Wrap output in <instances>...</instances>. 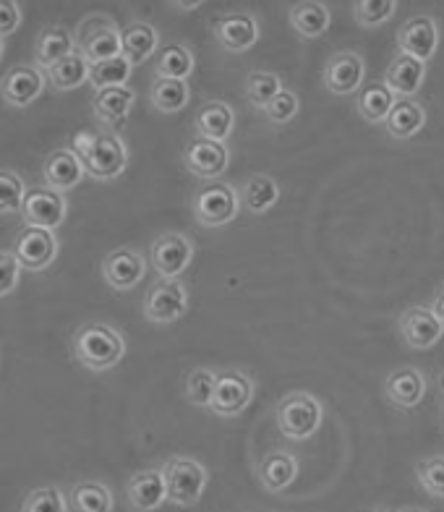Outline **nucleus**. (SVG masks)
I'll return each instance as SVG.
<instances>
[{
  "mask_svg": "<svg viewBox=\"0 0 444 512\" xmlns=\"http://www.w3.org/2000/svg\"><path fill=\"white\" fill-rule=\"evenodd\" d=\"M74 152L95 181H115L128 165V147L118 134H76Z\"/></svg>",
  "mask_w": 444,
  "mask_h": 512,
  "instance_id": "f257e3e1",
  "label": "nucleus"
},
{
  "mask_svg": "<svg viewBox=\"0 0 444 512\" xmlns=\"http://www.w3.org/2000/svg\"><path fill=\"white\" fill-rule=\"evenodd\" d=\"M126 356V340L110 324H81L74 335V358L89 371L113 369Z\"/></svg>",
  "mask_w": 444,
  "mask_h": 512,
  "instance_id": "f03ea898",
  "label": "nucleus"
},
{
  "mask_svg": "<svg viewBox=\"0 0 444 512\" xmlns=\"http://www.w3.org/2000/svg\"><path fill=\"white\" fill-rule=\"evenodd\" d=\"M277 429L293 442L314 437L324 421V408L311 392H290L275 408Z\"/></svg>",
  "mask_w": 444,
  "mask_h": 512,
  "instance_id": "7ed1b4c3",
  "label": "nucleus"
},
{
  "mask_svg": "<svg viewBox=\"0 0 444 512\" xmlns=\"http://www.w3.org/2000/svg\"><path fill=\"white\" fill-rule=\"evenodd\" d=\"M194 220L202 228H222L230 225L241 212V196L225 181H207L202 183L194 194Z\"/></svg>",
  "mask_w": 444,
  "mask_h": 512,
  "instance_id": "20e7f679",
  "label": "nucleus"
},
{
  "mask_svg": "<svg viewBox=\"0 0 444 512\" xmlns=\"http://www.w3.org/2000/svg\"><path fill=\"white\" fill-rule=\"evenodd\" d=\"M121 32L110 16H87L76 29V53H81L89 61V66L95 63L113 61L121 55Z\"/></svg>",
  "mask_w": 444,
  "mask_h": 512,
  "instance_id": "39448f33",
  "label": "nucleus"
},
{
  "mask_svg": "<svg viewBox=\"0 0 444 512\" xmlns=\"http://www.w3.org/2000/svg\"><path fill=\"white\" fill-rule=\"evenodd\" d=\"M162 476L168 486V502L175 507H191L202 499L209 473L194 458H170L162 465Z\"/></svg>",
  "mask_w": 444,
  "mask_h": 512,
  "instance_id": "423d86ee",
  "label": "nucleus"
},
{
  "mask_svg": "<svg viewBox=\"0 0 444 512\" xmlns=\"http://www.w3.org/2000/svg\"><path fill=\"white\" fill-rule=\"evenodd\" d=\"M251 398H254V379L241 369H225L222 374H217L209 411L220 418L241 416L249 408Z\"/></svg>",
  "mask_w": 444,
  "mask_h": 512,
  "instance_id": "0eeeda50",
  "label": "nucleus"
},
{
  "mask_svg": "<svg viewBox=\"0 0 444 512\" xmlns=\"http://www.w3.org/2000/svg\"><path fill=\"white\" fill-rule=\"evenodd\" d=\"M194 259V241L183 233H162L149 246V262L160 280H178Z\"/></svg>",
  "mask_w": 444,
  "mask_h": 512,
  "instance_id": "6e6552de",
  "label": "nucleus"
},
{
  "mask_svg": "<svg viewBox=\"0 0 444 512\" xmlns=\"http://www.w3.org/2000/svg\"><path fill=\"white\" fill-rule=\"evenodd\" d=\"M144 317L155 324H173L189 309V293L178 280H157L144 296Z\"/></svg>",
  "mask_w": 444,
  "mask_h": 512,
  "instance_id": "1a4fd4ad",
  "label": "nucleus"
},
{
  "mask_svg": "<svg viewBox=\"0 0 444 512\" xmlns=\"http://www.w3.org/2000/svg\"><path fill=\"white\" fill-rule=\"evenodd\" d=\"M183 165L189 173H194L196 178L207 181H217V178L228 170L230 165V149L222 142H212V139H202L196 136L186 144L183 149Z\"/></svg>",
  "mask_w": 444,
  "mask_h": 512,
  "instance_id": "9d476101",
  "label": "nucleus"
},
{
  "mask_svg": "<svg viewBox=\"0 0 444 512\" xmlns=\"http://www.w3.org/2000/svg\"><path fill=\"white\" fill-rule=\"evenodd\" d=\"M16 262L21 264V270L29 272H42L48 270L50 264L58 256V241H55L53 230H40V228H24L16 236L14 251Z\"/></svg>",
  "mask_w": 444,
  "mask_h": 512,
  "instance_id": "9b49d317",
  "label": "nucleus"
},
{
  "mask_svg": "<svg viewBox=\"0 0 444 512\" xmlns=\"http://www.w3.org/2000/svg\"><path fill=\"white\" fill-rule=\"evenodd\" d=\"M439 27L431 16H413L397 29V50L400 55H408L413 61L429 63L437 53Z\"/></svg>",
  "mask_w": 444,
  "mask_h": 512,
  "instance_id": "f8f14e48",
  "label": "nucleus"
},
{
  "mask_svg": "<svg viewBox=\"0 0 444 512\" xmlns=\"http://www.w3.org/2000/svg\"><path fill=\"white\" fill-rule=\"evenodd\" d=\"M68 204L63 194L53 189H32L24 196L21 204V217L27 228H40V230H55L66 220Z\"/></svg>",
  "mask_w": 444,
  "mask_h": 512,
  "instance_id": "ddd939ff",
  "label": "nucleus"
},
{
  "mask_svg": "<svg viewBox=\"0 0 444 512\" xmlns=\"http://www.w3.org/2000/svg\"><path fill=\"white\" fill-rule=\"evenodd\" d=\"M400 337L413 351H429L431 345H437L444 335V324L439 322L437 314L429 306H411L403 311V317L397 322Z\"/></svg>",
  "mask_w": 444,
  "mask_h": 512,
  "instance_id": "4468645a",
  "label": "nucleus"
},
{
  "mask_svg": "<svg viewBox=\"0 0 444 512\" xmlns=\"http://www.w3.org/2000/svg\"><path fill=\"white\" fill-rule=\"evenodd\" d=\"M366 74V63L364 58L353 50H345V53H335L327 61V68H324V87L330 95L345 97V95H356L361 84H364Z\"/></svg>",
  "mask_w": 444,
  "mask_h": 512,
  "instance_id": "2eb2a0df",
  "label": "nucleus"
},
{
  "mask_svg": "<svg viewBox=\"0 0 444 512\" xmlns=\"http://www.w3.org/2000/svg\"><path fill=\"white\" fill-rule=\"evenodd\" d=\"M215 40L225 53H246L259 40V19L254 14H225L215 21Z\"/></svg>",
  "mask_w": 444,
  "mask_h": 512,
  "instance_id": "dca6fc26",
  "label": "nucleus"
},
{
  "mask_svg": "<svg viewBox=\"0 0 444 512\" xmlns=\"http://www.w3.org/2000/svg\"><path fill=\"white\" fill-rule=\"evenodd\" d=\"M45 89V74L37 66L11 68L0 81V95L11 108H29Z\"/></svg>",
  "mask_w": 444,
  "mask_h": 512,
  "instance_id": "f3484780",
  "label": "nucleus"
},
{
  "mask_svg": "<svg viewBox=\"0 0 444 512\" xmlns=\"http://www.w3.org/2000/svg\"><path fill=\"white\" fill-rule=\"evenodd\" d=\"M147 275V262L144 256L134 249L110 251L102 262V277L113 290H131L139 285V280Z\"/></svg>",
  "mask_w": 444,
  "mask_h": 512,
  "instance_id": "a211bd4d",
  "label": "nucleus"
},
{
  "mask_svg": "<svg viewBox=\"0 0 444 512\" xmlns=\"http://www.w3.org/2000/svg\"><path fill=\"white\" fill-rule=\"evenodd\" d=\"M128 505L136 512H155L160 510L162 502H168V486L162 468H147L131 476L126 489Z\"/></svg>",
  "mask_w": 444,
  "mask_h": 512,
  "instance_id": "6ab92c4d",
  "label": "nucleus"
},
{
  "mask_svg": "<svg viewBox=\"0 0 444 512\" xmlns=\"http://www.w3.org/2000/svg\"><path fill=\"white\" fill-rule=\"evenodd\" d=\"M42 176H45L48 189L66 194V191L76 189L81 178H84V165H81L74 149H55L42 165Z\"/></svg>",
  "mask_w": 444,
  "mask_h": 512,
  "instance_id": "aec40b11",
  "label": "nucleus"
},
{
  "mask_svg": "<svg viewBox=\"0 0 444 512\" xmlns=\"http://www.w3.org/2000/svg\"><path fill=\"white\" fill-rule=\"evenodd\" d=\"M298 476V460L296 455H290L285 450H275L270 455H264L256 463V479L264 486V492L280 494L285 492Z\"/></svg>",
  "mask_w": 444,
  "mask_h": 512,
  "instance_id": "412c9836",
  "label": "nucleus"
},
{
  "mask_svg": "<svg viewBox=\"0 0 444 512\" xmlns=\"http://www.w3.org/2000/svg\"><path fill=\"white\" fill-rule=\"evenodd\" d=\"M384 395L397 408H416L426 395L424 374L413 366L392 371L390 377L384 379Z\"/></svg>",
  "mask_w": 444,
  "mask_h": 512,
  "instance_id": "4be33fe9",
  "label": "nucleus"
},
{
  "mask_svg": "<svg viewBox=\"0 0 444 512\" xmlns=\"http://www.w3.org/2000/svg\"><path fill=\"white\" fill-rule=\"evenodd\" d=\"M426 79V63L413 61L408 55H397L384 74V87L390 89L397 100H411Z\"/></svg>",
  "mask_w": 444,
  "mask_h": 512,
  "instance_id": "5701e85b",
  "label": "nucleus"
},
{
  "mask_svg": "<svg viewBox=\"0 0 444 512\" xmlns=\"http://www.w3.org/2000/svg\"><path fill=\"white\" fill-rule=\"evenodd\" d=\"M196 134L202 139H212V142H222L233 134V126H236V113L230 108L228 102L222 100H209L204 102L202 108L196 110L194 118Z\"/></svg>",
  "mask_w": 444,
  "mask_h": 512,
  "instance_id": "b1692460",
  "label": "nucleus"
},
{
  "mask_svg": "<svg viewBox=\"0 0 444 512\" xmlns=\"http://www.w3.org/2000/svg\"><path fill=\"white\" fill-rule=\"evenodd\" d=\"M160 48V32L147 21H134L121 32V55L131 66L147 63Z\"/></svg>",
  "mask_w": 444,
  "mask_h": 512,
  "instance_id": "393cba45",
  "label": "nucleus"
},
{
  "mask_svg": "<svg viewBox=\"0 0 444 512\" xmlns=\"http://www.w3.org/2000/svg\"><path fill=\"white\" fill-rule=\"evenodd\" d=\"M288 21L301 40H317L332 24L330 8L317 0H303L288 11Z\"/></svg>",
  "mask_w": 444,
  "mask_h": 512,
  "instance_id": "a878e982",
  "label": "nucleus"
},
{
  "mask_svg": "<svg viewBox=\"0 0 444 512\" xmlns=\"http://www.w3.org/2000/svg\"><path fill=\"white\" fill-rule=\"evenodd\" d=\"M71 53H76V40L66 27H45L34 42V58L42 71H48Z\"/></svg>",
  "mask_w": 444,
  "mask_h": 512,
  "instance_id": "bb28decb",
  "label": "nucleus"
},
{
  "mask_svg": "<svg viewBox=\"0 0 444 512\" xmlns=\"http://www.w3.org/2000/svg\"><path fill=\"white\" fill-rule=\"evenodd\" d=\"M424 126L426 108L416 97H411V100H395L390 115H387V121H384V128H387V134L392 139H411Z\"/></svg>",
  "mask_w": 444,
  "mask_h": 512,
  "instance_id": "cd10ccee",
  "label": "nucleus"
},
{
  "mask_svg": "<svg viewBox=\"0 0 444 512\" xmlns=\"http://www.w3.org/2000/svg\"><path fill=\"white\" fill-rule=\"evenodd\" d=\"M136 102V92L131 87H110L100 89L95 95V115L102 123L108 126H118L121 121H126V115L131 113Z\"/></svg>",
  "mask_w": 444,
  "mask_h": 512,
  "instance_id": "c85d7f7f",
  "label": "nucleus"
},
{
  "mask_svg": "<svg viewBox=\"0 0 444 512\" xmlns=\"http://www.w3.org/2000/svg\"><path fill=\"white\" fill-rule=\"evenodd\" d=\"M71 512H113V492L100 481H79L68 492Z\"/></svg>",
  "mask_w": 444,
  "mask_h": 512,
  "instance_id": "c756f323",
  "label": "nucleus"
},
{
  "mask_svg": "<svg viewBox=\"0 0 444 512\" xmlns=\"http://www.w3.org/2000/svg\"><path fill=\"white\" fill-rule=\"evenodd\" d=\"M191 89L189 81H178V79H155L152 87H149V102L152 108L160 110V113H181L186 105H189Z\"/></svg>",
  "mask_w": 444,
  "mask_h": 512,
  "instance_id": "7c9ffc66",
  "label": "nucleus"
},
{
  "mask_svg": "<svg viewBox=\"0 0 444 512\" xmlns=\"http://www.w3.org/2000/svg\"><path fill=\"white\" fill-rule=\"evenodd\" d=\"M45 74H48L50 87L58 89V92H71V89L89 81V61L81 53H71L68 58L50 66Z\"/></svg>",
  "mask_w": 444,
  "mask_h": 512,
  "instance_id": "2f4dec72",
  "label": "nucleus"
},
{
  "mask_svg": "<svg viewBox=\"0 0 444 512\" xmlns=\"http://www.w3.org/2000/svg\"><path fill=\"white\" fill-rule=\"evenodd\" d=\"M397 97L392 95L390 89L384 87V81H374L369 87L361 89V95L356 100L358 115L369 123H382L387 121V115H390L392 105H395Z\"/></svg>",
  "mask_w": 444,
  "mask_h": 512,
  "instance_id": "473e14b6",
  "label": "nucleus"
},
{
  "mask_svg": "<svg viewBox=\"0 0 444 512\" xmlns=\"http://www.w3.org/2000/svg\"><path fill=\"white\" fill-rule=\"evenodd\" d=\"M196 61H194V53H191L186 45H165L160 50V58H157V79H178V81H186L194 71Z\"/></svg>",
  "mask_w": 444,
  "mask_h": 512,
  "instance_id": "72a5a7b5",
  "label": "nucleus"
},
{
  "mask_svg": "<svg viewBox=\"0 0 444 512\" xmlns=\"http://www.w3.org/2000/svg\"><path fill=\"white\" fill-rule=\"evenodd\" d=\"M280 199V186L272 176H251L243 186V207L249 209L251 215H264L272 209Z\"/></svg>",
  "mask_w": 444,
  "mask_h": 512,
  "instance_id": "f704fd0d",
  "label": "nucleus"
},
{
  "mask_svg": "<svg viewBox=\"0 0 444 512\" xmlns=\"http://www.w3.org/2000/svg\"><path fill=\"white\" fill-rule=\"evenodd\" d=\"M131 68L134 66L123 55H118L113 61L95 63V66H89V84L95 87V92L110 87H126V81L131 79Z\"/></svg>",
  "mask_w": 444,
  "mask_h": 512,
  "instance_id": "c9c22d12",
  "label": "nucleus"
},
{
  "mask_svg": "<svg viewBox=\"0 0 444 512\" xmlns=\"http://www.w3.org/2000/svg\"><path fill=\"white\" fill-rule=\"evenodd\" d=\"M280 89H283V81H280L277 74H270V71H254V74H249V79H246V97H249L251 105L259 110L267 108V105L275 100V95Z\"/></svg>",
  "mask_w": 444,
  "mask_h": 512,
  "instance_id": "e433bc0d",
  "label": "nucleus"
},
{
  "mask_svg": "<svg viewBox=\"0 0 444 512\" xmlns=\"http://www.w3.org/2000/svg\"><path fill=\"white\" fill-rule=\"evenodd\" d=\"M397 11L395 0H358L353 6V19L364 29L382 27L384 21H390Z\"/></svg>",
  "mask_w": 444,
  "mask_h": 512,
  "instance_id": "4c0bfd02",
  "label": "nucleus"
},
{
  "mask_svg": "<svg viewBox=\"0 0 444 512\" xmlns=\"http://www.w3.org/2000/svg\"><path fill=\"white\" fill-rule=\"evenodd\" d=\"M21 512H68V499L58 486H37L24 497Z\"/></svg>",
  "mask_w": 444,
  "mask_h": 512,
  "instance_id": "58836bf2",
  "label": "nucleus"
},
{
  "mask_svg": "<svg viewBox=\"0 0 444 512\" xmlns=\"http://www.w3.org/2000/svg\"><path fill=\"white\" fill-rule=\"evenodd\" d=\"M217 384V371L212 369H194L186 379V398L189 403L199 405V408H209L212 403V392Z\"/></svg>",
  "mask_w": 444,
  "mask_h": 512,
  "instance_id": "ea45409f",
  "label": "nucleus"
},
{
  "mask_svg": "<svg viewBox=\"0 0 444 512\" xmlns=\"http://www.w3.org/2000/svg\"><path fill=\"white\" fill-rule=\"evenodd\" d=\"M24 196H27V186L16 173L11 170H0V215H11L24 204Z\"/></svg>",
  "mask_w": 444,
  "mask_h": 512,
  "instance_id": "a19ab883",
  "label": "nucleus"
},
{
  "mask_svg": "<svg viewBox=\"0 0 444 512\" xmlns=\"http://www.w3.org/2000/svg\"><path fill=\"white\" fill-rule=\"evenodd\" d=\"M298 108H301V102H298V95L293 92V89H280L275 95V100L267 105V108L262 110L264 115H267V121L275 123V126H285V123H290L293 118H296Z\"/></svg>",
  "mask_w": 444,
  "mask_h": 512,
  "instance_id": "79ce46f5",
  "label": "nucleus"
},
{
  "mask_svg": "<svg viewBox=\"0 0 444 512\" xmlns=\"http://www.w3.org/2000/svg\"><path fill=\"white\" fill-rule=\"evenodd\" d=\"M416 479L431 497L444 499V458H426L416 465Z\"/></svg>",
  "mask_w": 444,
  "mask_h": 512,
  "instance_id": "37998d69",
  "label": "nucleus"
},
{
  "mask_svg": "<svg viewBox=\"0 0 444 512\" xmlns=\"http://www.w3.org/2000/svg\"><path fill=\"white\" fill-rule=\"evenodd\" d=\"M21 264L16 262V256L11 251H0V298H6L8 293H14L19 285Z\"/></svg>",
  "mask_w": 444,
  "mask_h": 512,
  "instance_id": "c03bdc74",
  "label": "nucleus"
},
{
  "mask_svg": "<svg viewBox=\"0 0 444 512\" xmlns=\"http://www.w3.org/2000/svg\"><path fill=\"white\" fill-rule=\"evenodd\" d=\"M21 24V6L16 0H0V40L14 34Z\"/></svg>",
  "mask_w": 444,
  "mask_h": 512,
  "instance_id": "a18cd8bd",
  "label": "nucleus"
},
{
  "mask_svg": "<svg viewBox=\"0 0 444 512\" xmlns=\"http://www.w3.org/2000/svg\"><path fill=\"white\" fill-rule=\"evenodd\" d=\"M431 311H434V314H437V319L439 322L444 324V285L442 288L437 290V296H434V301H431V306H429Z\"/></svg>",
  "mask_w": 444,
  "mask_h": 512,
  "instance_id": "49530a36",
  "label": "nucleus"
},
{
  "mask_svg": "<svg viewBox=\"0 0 444 512\" xmlns=\"http://www.w3.org/2000/svg\"><path fill=\"white\" fill-rule=\"evenodd\" d=\"M175 8H181V11H189V8H196L199 6V0H194V3H173Z\"/></svg>",
  "mask_w": 444,
  "mask_h": 512,
  "instance_id": "de8ad7c7",
  "label": "nucleus"
},
{
  "mask_svg": "<svg viewBox=\"0 0 444 512\" xmlns=\"http://www.w3.org/2000/svg\"><path fill=\"white\" fill-rule=\"evenodd\" d=\"M439 387H442V395H444V374H442V377H439Z\"/></svg>",
  "mask_w": 444,
  "mask_h": 512,
  "instance_id": "09e8293b",
  "label": "nucleus"
},
{
  "mask_svg": "<svg viewBox=\"0 0 444 512\" xmlns=\"http://www.w3.org/2000/svg\"><path fill=\"white\" fill-rule=\"evenodd\" d=\"M0 58H3V40H0Z\"/></svg>",
  "mask_w": 444,
  "mask_h": 512,
  "instance_id": "8fccbe9b",
  "label": "nucleus"
},
{
  "mask_svg": "<svg viewBox=\"0 0 444 512\" xmlns=\"http://www.w3.org/2000/svg\"><path fill=\"white\" fill-rule=\"evenodd\" d=\"M374 512H387V510H374Z\"/></svg>",
  "mask_w": 444,
  "mask_h": 512,
  "instance_id": "3c124183",
  "label": "nucleus"
}]
</instances>
